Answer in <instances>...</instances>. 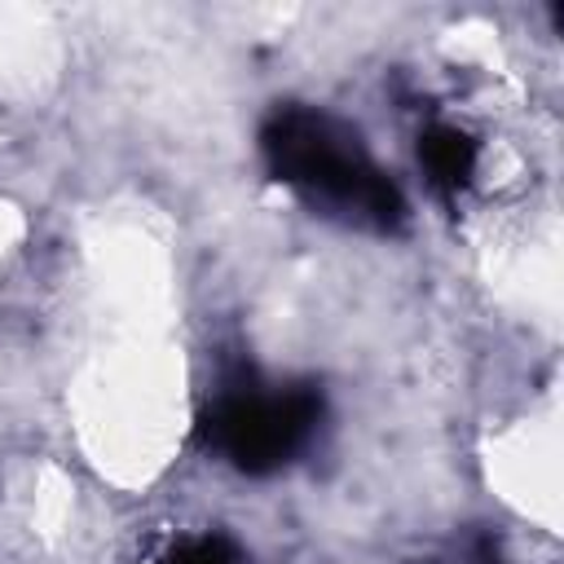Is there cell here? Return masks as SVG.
<instances>
[{"label":"cell","mask_w":564,"mask_h":564,"mask_svg":"<svg viewBox=\"0 0 564 564\" xmlns=\"http://www.w3.org/2000/svg\"><path fill=\"white\" fill-rule=\"evenodd\" d=\"M260 154L278 185L339 225L375 234H397L405 225L401 185L370 159L357 128L317 106L278 101L260 123Z\"/></svg>","instance_id":"6da1fadb"},{"label":"cell","mask_w":564,"mask_h":564,"mask_svg":"<svg viewBox=\"0 0 564 564\" xmlns=\"http://www.w3.org/2000/svg\"><path fill=\"white\" fill-rule=\"evenodd\" d=\"M317 423H322L317 383H273L260 379L251 366H238L212 388L198 414V436L234 471L273 476L308 449Z\"/></svg>","instance_id":"7a4b0ae2"},{"label":"cell","mask_w":564,"mask_h":564,"mask_svg":"<svg viewBox=\"0 0 564 564\" xmlns=\"http://www.w3.org/2000/svg\"><path fill=\"white\" fill-rule=\"evenodd\" d=\"M476 163H480V150H476V141L463 128H454V123H427L419 132V167H423L427 185L441 198H458L471 185Z\"/></svg>","instance_id":"3957f363"},{"label":"cell","mask_w":564,"mask_h":564,"mask_svg":"<svg viewBox=\"0 0 564 564\" xmlns=\"http://www.w3.org/2000/svg\"><path fill=\"white\" fill-rule=\"evenodd\" d=\"M159 564H242V551L234 546V538H225V533H185V538H176L163 555H159Z\"/></svg>","instance_id":"277c9868"}]
</instances>
